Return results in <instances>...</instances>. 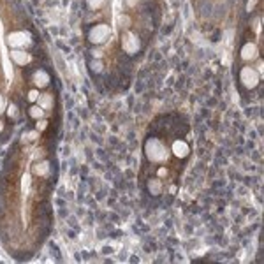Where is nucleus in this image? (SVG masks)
I'll return each mask as SVG.
<instances>
[{"mask_svg": "<svg viewBox=\"0 0 264 264\" xmlns=\"http://www.w3.org/2000/svg\"><path fill=\"white\" fill-rule=\"evenodd\" d=\"M7 117H9L11 120H14V118L18 117V106L9 104V106H7Z\"/></svg>", "mask_w": 264, "mask_h": 264, "instance_id": "4468645a", "label": "nucleus"}, {"mask_svg": "<svg viewBox=\"0 0 264 264\" xmlns=\"http://www.w3.org/2000/svg\"><path fill=\"white\" fill-rule=\"evenodd\" d=\"M240 57H242L245 62H250V60H255L259 57V49H257V46H255L254 42H246L242 48V51H240Z\"/></svg>", "mask_w": 264, "mask_h": 264, "instance_id": "1a4fd4ad", "label": "nucleus"}, {"mask_svg": "<svg viewBox=\"0 0 264 264\" xmlns=\"http://www.w3.org/2000/svg\"><path fill=\"white\" fill-rule=\"evenodd\" d=\"M2 130H4V122L0 120V132H2Z\"/></svg>", "mask_w": 264, "mask_h": 264, "instance_id": "5701e85b", "label": "nucleus"}, {"mask_svg": "<svg viewBox=\"0 0 264 264\" xmlns=\"http://www.w3.org/2000/svg\"><path fill=\"white\" fill-rule=\"evenodd\" d=\"M120 25H122V28H127L130 25V20L125 18V16H120Z\"/></svg>", "mask_w": 264, "mask_h": 264, "instance_id": "f3484780", "label": "nucleus"}, {"mask_svg": "<svg viewBox=\"0 0 264 264\" xmlns=\"http://www.w3.org/2000/svg\"><path fill=\"white\" fill-rule=\"evenodd\" d=\"M39 106L44 109V111H46V109H51V108H53V97H51V95H48V94L39 95Z\"/></svg>", "mask_w": 264, "mask_h": 264, "instance_id": "9b49d317", "label": "nucleus"}, {"mask_svg": "<svg viewBox=\"0 0 264 264\" xmlns=\"http://www.w3.org/2000/svg\"><path fill=\"white\" fill-rule=\"evenodd\" d=\"M4 111H5V99L0 95V115H2Z\"/></svg>", "mask_w": 264, "mask_h": 264, "instance_id": "a211bd4d", "label": "nucleus"}, {"mask_svg": "<svg viewBox=\"0 0 264 264\" xmlns=\"http://www.w3.org/2000/svg\"><path fill=\"white\" fill-rule=\"evenodd\" d=\"M86 2V7L92 11H99V9H102L104 4H106V0H85Z\"/></svg>", "mask_w": 264, "mask_h": 264, "instance_id": "ddd939ff", "label": "nucleus"}, {"mask_svg": "<svg viewBox=\"0 0 264 264\" xmlns=\"http://www.w3.org/2000/svg\"><path fill=\"white\" fill-rule=\"evenodd\" d=\"M39 90H30V92H28V101H30V102H37V101H39Z\"/></svg>", "mask_w": 264, "mask_h": 264, "instance_id": "2eb2a0df", "label": "nucleus"}, {"mask_svg": "<svg viewBox=\"0 0 264 264\" xmlns=\"http://www.w3.org/2000/svg\"><path fill=\"white\" fill-rule=\"evenodd\" d=\"M92 69H95V71H101V69H102V63H101V62H92Z\"/></svg>", "mask_w": 264, "mask_h": 264, "instance_id": "aec40b11", "label": "nucleus"}, {"mask_svg": "<svg viewBox=\"0 0 264 264\" xmlns=\"http://www.w3.org/2000/svg\"><path fill=\"white\" fill-rule=\"evenodd\" d=\"M28 115H30L34 120H41V118H44V109L41 108L39 104H34V106L28 109Z\"/></svg>", "mask_w": 264, "mask_h": 264, "instance_id": "f8f14e48", "label": "nucleus"}, {"mask_svg": "<svg viewBox=\"0 0 264 264\" xmlns=\"http://www.w3.org/2000/svg\"><path fill=\"white\" fill-rule=\"evenodd\" d=\"M5 41H7V44H9L11 49H25L32 44V36H30V32L27 30H16V32L7 34Z\"/></svg>", "mask_w": 264, "mask_h": 264, "instance_id": "f03ea898", "label": "nucleus"}, {"mask_svg": "<svg viewBox=\"0 0 264 264\" xmlns=\"http://www.w3.org/2000/svg\"><path fill=\"white\" fill-rule=\"evenodd\" d=\"M139 0H125V5L127 7H134V5H138Z\"/></svg>", "mask_w": 264, "mask_h": 264, "instance_id": "6ab92c4d", "label": "nucleus"}, {"mask_svg": "<svg viewBox=\"0 0 264 264\" xmlns=\"http://www.w3.org/2000/svg\"><path fill=\"white\" fill-rule=\"evenodd\" d=\"M32 83H34L37 88H44V86H48L49 83H51V76H49L46 71H42V69H37V71L34 72V76H32Z\"/></svg>", "mask_w": 264, "mask_h": 264, "instance_id": "6e6552de", "label": "nucleus"}, {"mask_svg": "<svg viewBox=\"0 0 264 264\" xmlns=\"http://www.w3.org/2000/svg\"><path fill=\"white\" fill-rule=\"evenodd\" d=\"M122 48L127 55H136L141 48V42H139V37L136 36L134 32L125 30L122 34Z\"/></svg>", "mask_w": 264, "mask_h": 264, "instance_id": "39448f33", "label": "nucleus"}, {"mask_svg": "<svg viewBox=\"0 0 264 264\" xmlns=\"http://www.w3.org/2000/svg\"><path fill=\"white\" fill-rule=\"evenodd\" d=\"M240 81H242V85L245 86V88L252 90L259 85L261 72L254 67H243L242 71H240Z\"/></svg>", "mask_w": 264, "mask_h": 264, "instance_id": "20e7f679", "label": "nucleus"}, {"mask_svg": "<svg viewBox=\"0 0 264 264\" xmlns=\"http://www.w3.org/2000/svg\"><path fill=\"white\" fill-rule=\"evenodd\" d=\"M166 175H167L166 167H161V169H159V176H166Z\"/></svg>", "mask_w": 264, "mask_h": 264, "instance_id": "412c9836", "label": "nucleus"}, {"mask_svg": "<svg viewBox=\"0 0 264 264\" xmlns=\"http://www.w3.org/2000/svg\"><path fill=\"white\" fill-rule=\"evenodd\" d=\"M146 187H148V192L152 194L153 197H157V196H161L162 194V190H164V187H162V182L159 178H155V180H150L146 183Z\"/></svg>", "mask_w": 264, "mask_h": 264, "instance_id": "9d476101", "label": "nucleus"}, {"mask_svg": "<svg viewBox=\"0 0 264 264\" xmlns=\"http://www.w3.org/2000/svg\"><path fill=\"white\" fill-rule=\"evenodd\" d=\"M255 5V0H250V2H248V5H246V11H252V7H254Z\"/></svg>", "mask_w": 264, "mask_h": 264, "instance_id": "4be33fe9", "label": "nucleus"}, {"mask_svg": "<svg viewBox=\"0 0 264 264\" xmlns=\"http://www.w3.org/2000/svg\"><path fill=\"white\" fill-rule=\"evenodd\" d=\"M109 36H111V27L106 25V23H99V25H94V27L90 28L88 41L92 44L99 46V44H104V42L109 39Z\"/></svg>", "mask_w": 264, "mask_h": 264, "instance_id": "7ed1b4c3", "label": "nucleus"}, {"mask_svg": "<svg viewBox=\"0 0 264 264\" xmlns=\"http://www.w3.org/2000/svg\"><path fill=\"white\" fill-rule=\"evenodd\" d=\"M37 132H41V130H46V127H48V120H44V118H41V120H37Z\"/></svg>", "mask_w": 264, "mask_h": 264, "instance_id": "dca6fc26", "label": "nucleus"}, {"mask_svg": "<svg viewBox=\"0 0 264 264\" xmlns=\"http://www.w3.org/2000/svg\"><path fill=\"white\" fill-rule=\"evenodd\" d=\"M144 155L150 162H157V164H161V162H166L169 159V150L164 143H162L161 139L157 138H148L146 143H144Z\"/></svg>", "mask_w": 264, "mask_h": 264, "instance_id": "f257e3e1", "label": "nucleus"}, {"mask_svg": "<svg viewBox=\"0 0 264 264\" xmlns=\"http://www.w3.org/2000/svg\"><path fill=\"white\" fill-rule=\"evenodd\" d=\"M11 60H13L16 65H28L32 62V55L28 53L27 49H11Z\"/></svg>", "mask_w": 264, "mask_h": 264, "instance_id": "423d86ee", "label": "nucleus"}, {"mask_svg": "<svg viewBox=\"0 0 264 264\" xmlns=\"http://www.w3.org/2000/svg\"><path fill=\"white\" fill-rule=\"evenodd\" d=\"M171 152H173V155L178 157V159H185V157L190 155V146H188V143L183 141V139H176L175 143H173V146H171Z\"/></svg>", "mask_w": 264, "mask_h": 264, "instance_id": "0eeeda50", "label": "nucleus"}]
</instances>
